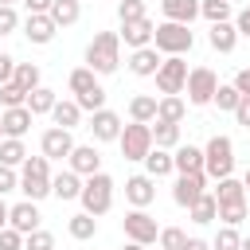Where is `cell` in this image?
<instances>
[{
  "mask_svg": "<svg viewBox=\"0 0 250 250\" xmlns=\"http://www.w3.org/2000/svg\"><path fill=\"white\" fill-rule=\"evenodd\" d=\"M55 102H59V98H55V90H47V86H35V90L27 94V109H31L35 117L51 113V109H55Z\"/></svg>",
  "mask_w": 250,
  "mask_h": 250,
  "instance_id": "obj_34",
  "label": "cell"
},
{
  "mask_svg": "<svg viewBox=\"0 0 250 250\" xmlns=\"http://www.w3.org/2000/svg\"><path fill=\"white\" fill-rule=\"evenodd\" d=\"M160 62H164V59H160V51H156L152 43H148V47H137V51L129 55V70H133L137 78H152V74L160 70Z\"/></svg>",
  "mask_w": 250,
  "mask_h": 250,
  "instance_id": "obj_14",
  "label": "cell"
},
{
  "mask_svg": "<svg viewBox=\"0 0 250 250\" xmlns=\"http://www.w3.org/2000/svg\"><path fill=\"white\" fill-rule=\"evenodd\" d=\"M117 35H121V43H125V47H133V51H137V47H148V43H152V35H156V23L145 16V20L121 23V31H117Z\"/></svg>",
  "mask_w": 250,
  "mask_h": 250,
  "instance_id": "obj_13",
  "label": "cell"
},
{
  "mask_svg": "<svg viewBox=\"0 0 250 250\" xmlns=\"http://www.w3.org/2000/svg\"><path fill=\"white\" fill-rule=\"evenodd\" d=\"M70 160V168L86 180V176H94V172H102V152L94 148V145H74V152L66 156Z\"/></svg>",
  "mask_w": 250,
  "mask_h": 250,
  "instance_id": "obj_16",
  "label": "cell"
},
{
  "mask_svg": "<svg viewBox=\"0 0 250 250\" xmlns=\"http://www.w3.org/2000/svg\"><path fill=\"white\" fill-rule=\"evenodd\" d=\"M203 191H207V172H180V180L172 184V203L176 207H191Z\"/></svg>",
  "mask_w": 250,
  "mask_h": 250,
  "instance_id": "obj_11",
  "label": "cell"
},
{
  "mask_svg": "<svg viewBox=\"0 0 250 250\" xmlns=\"http://www.w3.org/2000/svg\"><path fill=\"white\" fill-rule=\"evenodd\" d=\"M86 66L94 74H113L121 66V35L117 31H98L86 47Z\"/></svg>",
  "mask_w": 250,
  "mask_h": 250,
  "instance_id": "obj_1",
  "label": "cell"
},
{
  "mask_svg": "<svg viewBox=\"0 0 250 250\" xmlns=\"http://www.w3.org/2000/svg\"><path fill=\"white\" fill-rule=\"evenodd\" d=\"M39 203L35 199H23V203H16L12 207V219H8V227H16V230H23V234H31V230H39Z\"/></svg>",
  "mask_w": 250,
  "mask_h": 250,
  "instance_id": "obj_19",
  "label": "cell"
},
{
  "mask_svg": "<svg viewBox=\"0 0 250 250\" xmlns=\"http://www.w3.org/2000/svg\"><path fill=\"white\" fill-rule=\"evenodd\" d=\"M20 27V16H16V4H0V35H12Z\"/></svg>",
  "mask_w": 250,
  "mask_h": 250,
  "instance_id": "obj_47",
  "label": "cell"
},
{
  "mask_svg": "<svg viewBox=\"0 0 250 250\" xmlns=\"http://www.w3.org/2000/svg\"><path fill=\"white\" fill-rule=\"evenodd\" d=\"M8 191H20V176H16V168L0 164V195H8Z\"/></svg>",
  "mask_w": 250,
  "mask_h": 250,
  "instance_id": "obj_48",
  "label": "cell"
},
{
  "mask_svg": "<svg viewBox=\"0 0 250 250\" xmlns=\"http://www.w3.org/2000/svg\"><path fill=\"white\" fill-rule=\"evenodd\" d=\"M184 90H188V102H191V105H211V98H215V90H219V78H215L211 66H191Z\"/></svg>",
  "mask_w": 250,
  "mask_h": 250,
  "instance_id": "obj_8",
  "label": "cell"
},
{
  "mask_svg": "<svg viewBox=\"0 0 250 250\" xmlns=\"http://www.w3.org/2000/svg\"><path fill=\"white\" fill-rule=\"evenodd\" d=\"M199 16L207 23H223L230 20V0H199Z\"/></svg>",
  "mask_w": 250,
  "mask_h": 250,
  "instance_id": "obj_36",
  "label": "cell"
},
{
  "mask_svg": "<svg viewBox=\"0 0 250 250\" xmlns=\"http://www.w3.org/2000/svg\"><path fill=\"white\" fill-rule=\"evenodd\" d=\"M219 188H215V199L219 203H242L246 199V184L242 180H234V176H223V180H215Z\"/></svg>",
  "mask_w": 250,
  "mask_h": 250,
  "instance_id": "obj_30",
  "label": "cell"
},
{
  "mask_svg": "<svg viewBox=\"0 0 250 250\" xmlns=\"http://www.w3.org/2000/svg\"><path fill=\"white\" fill-rule=\"evenodd\" d=\"M238 250H250V238H242V246H238Z\"/></svg>",
  "mask_w": 250,
  "mask_h": 250,
  "instance_id": "obj_58",
  "label": "cell"
},
{
  "mask_svg": "<svg viewBox=\"0 0 250 250\" xmlns=\"http://www.w3.org/2000/svg\"><path fill=\"white\" fill-rule=\"evenodd\" d=\"M152 145L156 148H176L180 145V125L176 121H156L152 125Z\"/></svg>",
  "mask_w": 250,
  "mask_h": 250,
  "instance_id": "obj_35",
  "label": "cell"
},
{
  "mask_svg": "<svg viewBox=\"0 0 250 250\" xmlns=\"http://www.w3.org/2000/svg\"><path fill=\"white\" fill-rule=\"evenodd\" d=\"M242 246V238H238V230L234 227H219V234H215V242H211V250H238Z\"/></svg>",
  "mask_w": 250,
  "mask_h": 250,
  "instance_id": "obj_41",
  "label": "cell"
},
{
  "mask_svg": "<svg viewBox=\"0 0 250 250\" xmlns=\"http://www.w3.org/2000/svg\"><path fill=\"white\" fill-rule=\"evenodd\" d=\"M219 219H223L227 227H238V223L246 219V199H242V203H219Z\"/></svg>",
  "mask_w": 250,
  "mask_h": 250,
  "instance_id": "obj_42",
  "label": "cell"
},
{
  "mask_svg": "<svg viewBox=\"0 0 250 250\" xmlns=\"http://www.w3.org/2000/svg\"><path fill=\"white\" fill-rule=\"evenodd\" d=\"M51 4H55V0H23L27 16H43V12H51Z\"/></svg>",
  "mask_w": 250,
  "mask_h": 250,
  "instance_id": "obj_51",
  "label": "cell"
},
{
  "mask_svg": "<svg viewBox=\"0 0 250 250\" xmlns=\"http://www.w3.org/2000/svg\"><path fill=\"white\" fill-rule=\"evenodd\" d=\"M20 191L27 195V199H47L51 195V160L39 152V156H27L23 164H20Z\"/></svg>",
  "mask_w": 250,
  "mask_h": 250,
  "instance_id": "obj_2",
  "label": "cell"
},
{
  "mask_svg": "<svg viewBox=\"0 0 250 250\" xmlns=\"http://www.w3.org/2000/svg\"><path fill=\"white\" fill-rule=\"evenodd\" d=\"M234 121L250 129V98H242V102H238V109H234Z\"/></svg>",
  "mask_w": 250,
  "mask_h": 250,
  "instance_id": "obj_53",
  "label": "cell"
},
{
  "mask_svg": "<svg viewBox=\"0 0 250 250\" xmlns=\"http://www.w3.org/2000/svg\"><path fill=\"white\" fill-rule=\"evenodd\" d=\"M156 250H164V246H156Z\"/></svg>",
  "mask_w": 250,
  "mask_h": 250,
  "instance_id": "obj_61",
  "label": "cell"
},
{
  "mask_svg": "<svg viewBox=\"0 0 250 250\" xmlns=\"http://www.w3.org/2000/svg\"><path fill=\"white\" fill-rule=\"evenodd\" d=\"M39 152H43L47 160H66V156L74 152V137H70V129H62V125L43 129V137H39Z\"/></svg>",
  "mask_w": 250,
  "mask_h": 250,
  "instance_id": "obj_10",
  "label": "cell"
},
{
  "mask_svg": "<svg viewBox=\"0 0 250 250\" xmlns=\"http://www.w3.org/2000/svg\"><path fill=\"white\" fill-rule=\"evenodd\" d=\"M188 215H191V223H199V227L215 223V219H219V199H215V191H203V195L188 207Z\"/></svg>",
  "mask_w": 250,
  "mask_h": 250,
  "instance_id": "obj_23",
  "label": "cell"
},
{
  "mask_svg": "<svg viewBox=\"0 0 250 250\" xmlns=\"http://www.w3.org/2000/svg\"><path fill=\"white\" fill-rule=\"evenodd\" d=\"M82 211H90L94 219L98 215H105L109 207H113V176H105V172H94V176H86L82 180Z\"/></svg>",
  "mask_w": 250,
  "mask_h": 250,
  "instance_id": "obj_4",
  "label": "cell"
},
{
  "mask_svg": "<svg viewBox=\"0 0 250 250\" xmlns=\"http://www.w3.org/2000/svg\"><path fill=\"white\" fill-rule=\"evenodd\" d=\"M66 230H70V238H78V242H90V238L98 234V219H94L90 211H78V215H70Z\"/></svg>",
  "mask_w": 250,
  "mask_h": 250,
  "instance_id": "obj_28",
  "label": "cell"
},
{
  "mask_svg": "<svg viewBox=\"0 0 250 250\" xmlns=\"http://www.w3.org/2000/svg\"><path fill=\"white\" fill-rule=\"evenodd\" d=\"M117 145H121V156H125V160H145V156L152 152V125H148V121L125 125L121 137H117Z\"/></svg>",
  "mask_w": 250,
  "mask_h": 250,
  "instance_id": "obj_6",
  "label": "cell"
},
{
  "mask_svg": "<svg viewBox=\"0 0 250 250\" xmlns=\"http://www.w3.org/2000/svg\"><path fill=\"white\" fill-rule=\"evenodd\" d=\"M51 117H55V125H62V129H74V125L82 121V105H78L74 98H62V102H55Z\"/></svg>",
  "mask_w": 250,
  "mask_h": 250,
  "instance_id": "obj_27",
  "label": "cell"
},
{
  "mask_svg": "<svg viewBox=\"0 0 250 250\" xmlns=\"http://www.w3.org/2000/svg\"><path fill=\"white\" fill-rule=\"evenodd\" d=\"M121 227H125V238L145 242V246H152V242L160 238V227H156V219H152L145 207H133V211L121 219Z\"/></svg>",
  "mask_w": 250,
  "mask_h": 250,
  "instance_id": "obj_9",
  "label": "cell"
},
{
  "mask_svg": "<svg viewBox=\"0 0 250 250\" xmlns=\"http://www.w3.org/2000/svg\"><path fill=\"white\" fill-rule=\"evenodd\" d=\"M0 4H16V0H0Z\"/></svg>",
  "mask_w": 250,
  "mask_h": 250,
  "instance_id": "obj_60",
  "label": "cell"
},
{
  "mask_svg": "<svg viewBox=\"0 0 250 250\" xmlns=\"http://www.w3.org/2000/svg\"><path fill=\"white\" fill-rule=\"evenodd\" d=\"M234 90H238V94H242V98H250V66H246V70H238V74H234Z\"/></svg>",
  "mask_w": 250,
  "mask_h": 250,
  "instance_id": "obj_50",
  "label": "cell"
},
{
  "mask_svg": "<svg viewBox=\"0 0 250 250\" xmlns=\"http://www.w3.org/2000/svg\"><path fill=\"white\" fill-rule=\"evenodd\" d=\"M74 102H78L82 109H90V113H98V109H105V90H102V86H94L90 94H78Z\"/></svg>",
  "mask_w": 250,
  "mask_h": 250,
  "instance_id": "obj_44",
  "label": "cell"
},
{
  "mask_svg": "<svg viewBox=\"0 0 250 250\" xmlns=\"http://www.w3.org/2000/svg\"><path fill=\"white\" fill-rule=\"evenodd\" d=\"M242 184H246V191H250V168H246V176H242Z\"/></svg>",
  "mask_w": 250,
  "mask_h": 250,
  "instance_id": "obj_57",
  "label": "cell"
},
{
  "mask_svg": "<svg viewBox=\"0 0 250 250\" xmlns=\"http://www.w3.org/2000/svg\"><path fill=\"white\" fill-rule=\"evenodd\" d=\"M12 78H16V59H12L8 51H0V86L12 82Z\"/></svg>",
  "mask_w": 250,
  "mask_h": 250,
  "instance_id": "obj_49",
  "label": "cell"
},
{
  "mask_svg": "<svg viewBox=\"0 0 250 250\" xmlns=\"http://www.w3.org/2000/svg\"><path fill=\"white\" fill-rule=\"evenodd\" d=\"M156 242H160V246H164V250H180V246H184V242H188V234H184V230H180V227H164V230H160V238H156Z\"/></svg>",
  "mask_w": 250,
  "mask_h": 250,
  "instance_id": "obj_45",
  "label": "cell"
},
{
  "mask_svg": "<svg viewBox=\"0 0 250 250\" xmlns=\"http://www.w3.org/2000/svg\"><path fill=\"white\" fill-rule=\"evenodd\" d=\"M23 230H16V227H4L0 230V250H23Z\"/></svg>",
  "mask_w": 250,
  "mask_h": 250,
  "instance_id": "obj_46",
  "label": "cell"
},
{
  "mask_svg": "<svg viewBox=\"0 0 250 250\" xmlns=\"http://www.w3.org/2000/svg\"><path fill=\"white\" fill-rule=\"evenodd\" d=\"M219 109H227V113H234L238 109V102H242V94L234 90V82H219V90H215V98H211Z\"/></svg>",
  "mask_w": 250,
  "mask_h": 250,
  "instance_id": "obj_37",
  "label": "cell"
},
{
  "mask_svg": "<svg viewBox=\"0 0 250 250\" xmlns=\"http://www.w3.org/2000/svg\"><path fill=\"white\" fill-rule=\"evenodd\" d=\"M172 160H176V172H203V148L195 145H176Z\"/></svg>",
  "mask_w": 250,
  "mask_h": 250,
  "instance_id": "obj_26",
  "label": "cell"
},
{
  "mask_svg": "<svg viewBox=\"0 0 250 250\" xmlns=\"http://www.w3.org/2000/svg\"><path fill=\"white\" fill-rule=\"evenodd\" d=\"M152 78H156L160 94H184V86H188V62H184V55H164V62H160V70Z\"/></svg>",
  "mask_w": 250,
  "mask_h": 250,
  "instance_id": "obj_7",
  "label": "cell"
},
{
  "mask_svg": "<svg viewBox=\"0 0 250 250\" xmlns=\"http://www.w3.org/2000/svg\"><path fill=\"white\" fill-rule=\"evenodd\" d=\"M121 250H148V246H145V242H133V238H129V242H125Z\"/></svg>",
  "mask_w": 250,
  "mask_h": 250,
  "instance_id": "obj_56",
  "label": "cell"
},
{
  "mask_svg": "<svg viewBox=\"0 0 250 250\" xmlns=\"http://www.w3.org/2000/svg\"><path fill=\"white\" fill-rule=\"evenodd\" d=\"M55 31H59V23L43 12V16H27L23 20V35H27V43H35V47H47L51 39H55Z\"/></svg>",
  "mask_w": 250,
  "mask_h": 250,
  "instance_id": "obj_12",
  "label": "cell"
},
{
  "mask_svg": "<svg viewBox=\"0 0 250 250\" xmlns=\"http://www.w3.org/2000/svg\"><path fill=\"white\" fill-rule=\"evenodd\" d=\"M8 219H12V207H8V203H4V195H0V230L8 227Z\"/></svg>",
  "mask_w": 250,
  "mask_h": 250,
  "instance_id": "obj_55",
  "label": "cell"
},
{
  "mask_svg": "<svg viewBox=\"0 0 250 250\" xmlns=\"http://www.w3.org/2000/svg\"><path fill=\"white\" fill-rule=\"evenodd\" d=\"M156 180L145 172V176H129L125 180V199L133 203V207H148L152 199H156V188H152Z\"/></svg>",
  "mask_w": 250,
  "mask_h": 250,
  "instance_id": "obj_17",
  "label": "cell"
},
{
  "mask_svg": "<svg viewBox=\"0 0 250 250\" xmlns=\"http://www.w3.org/2000/svg\"><path fill=\"white\" fill-rule=\"evenodd\" d=\"M0 102H4V109H12V105H27V90H23L20 82H4V86H0Z\"/></svg>",
  "mask_w": 250,
  "mask_h": 250,
  "instance_id": "obj_39",
  "label": "cell"
},
{
  "mask_svg": "<svg viewBox=\"0 0 250 250\" xmlns=\"http://www.w3.org/2000/svg\"><path fill=\"white\" fill-rule=\"evenodd\" d=\"M152 47H156L160 55H188V51L195 47L191 23H176V20H164V23H156Z\"/></svg>",
  "mask_w": 250,
  "mask_h": 250,
  "instance_id": "obj_3",
  "label": "cell"
},
{
  "mask_svg": "<svg viewBox=\"0 0 250 250\" xmlns=\"http://www.w3.org/2000/svg\"><path fill=\"white\" fill-rule=\"evenodd\" d=\"M47 16H51L59 27H70V23H78V16H82V4H78V0H55Z\"/></svg>",
  "mask_w": 250,
  "mask_h": 250,
  "instance_id": "obj_31",
  "label": "cell"
},
{
  "mask_svg": "<svg viewBox=\"0 0 250 250\" xmlns=\"http://www.w3.org/2000/svg\"><path fill=\"white\" fill-rule=\"evenodd\" d=\"M31 121H35V113H31L27 105H12V109H4V113H0L4 137H23V133L31 129Z\"/></svg>",
  "mask_w": 250,
  "mask_h": 250,
  "instance_id": "obj_18",
  "label": "cell"
},
{
  "mask_svg": "<svg viewBox=\"0 0 250 250\" xmlns=\"http://www.w3.org/2000/svg\"><path fill=\"white\" fill-rule=\"evenodd\" d=\"M23 250H55V234L39 227V230H31V234L23 238Z\"/></svg>",
  "mask_w": 250,
  "mask_h": 250,
  "instance_id": "obj_43",
  "label": "cell"
},
{
  "mask_svg": "<svg viewBox=\"0 0 250 250\" xmlns=\"http://www.w3.org/2000/svg\"><path fill=\"white\" fill-rule=\"evenodd\" d=\"M180 250H211V242H203V238H188Z\"/></svg>",
  "mask_w": 250,
  "mask_h": 250,
  "instance_id": "obj_54",
  "label": "cell"
},
{
  "mask_svg": "<svg viewBox=\"0 0 250 250\" xmlns=\"http://www.w3.org/2000/svg\"><path fill=\"white\" fill-rule=\"evenodd\" d=\"M23 160H27L23 137H4V141H0V164H8V168H20Z\"/></svg>",
  "mask_w": 250,
  "mask_h": 250,
  "instance_id": "obj_32",
  "label": "cell"
},
{
  "mask_svg": "<svg viewBox=\"0 0 250 250\" xmlns=\"http://www.w3.org/2000/svg\"><path fill=\"white\" fill-rule=\"evenodd\" d=\"M145 164V172L152 176V180H160V176H168V172H176V160H172V148H156L152 145V152L141 160Z\"/></svg>",
  "mask_w": 250,
  "mask_h": 250,
  "instance_id": "obj_22",
  "label": "cell"
},
{
  "mask_svg": "<svg viewBox=\"0 0 250 250\" xmlns=\"http://www.w3.org/2000/svg\"><path fill=\"white\" fill-rule=\"evenodd\" d=\"M0 141H4V125H0Z\"/></svg>",
  "mask_w": 250,
  "mask_h": 250,
  "instance_id": "obj_59",
  "label": "cell"
},
{
  "mask_svg": "<svg viewBox=\"0 0 250 250\" xmlns=\"http://www.w3.org/2000/svg\"><path fill=\"white\" fill-rule=\"evenodd\" d=\"M207 43H211V51H219V55H230V51H234V43H238V27H234L230 20H223V23H211V31H207Z\"/></svg>",
  "mask_w": 250,
  "mask_h": 250,
  "instance_id": "obj_20",
  "label": "cell"
},
{
  "mask_svg": "<svg viewBox=\"0 0 250 250\" xmlns=\"http://www.w3.org/2000/svg\"><path fill=\"white\" fill-rule=\"evenodd\" d=\"M121 117L113 113V109H98L94 117H90V133H94V141H117L121 137Z\"/></svg>",
  "mask_w": 250,
  "mask_h": 250,
  "instance_id": "obj_15",
  "label": "cell"
},
{
  "mask_svg": "<svg viewBox=\"0 0 250 250\" xmlns=\"http://www.w3.org/2000/svg\"><path fill=\"white\" fill-rule=\"evenodd\" d=\"M160 12H164V20L191 23L199 16V0H160Z\"/></svg>",
  "mask_w": 250,
  "mask_h": 250,
  "instance_id": "obj_24",
  "label": "cell"
},
{
  "mask_svg": "<svg viewBox=\"0 0 250 250\" xmlns=\"http://www.w3.org/2000/svg\"><path fill=\"white\" fill-rule=\"evenodd\" d=\"M184 113H188V102L180 98V94H160V102H156V121H184Z\"/></svg>",
  "mask_w": 250,
  "mask_h": 250,
  "instance_id": "obj_25",
  "label": "cell"
},
{
  "mask_svg": "<svg viewBox=\"0 0 250 250\" xmlns=\"http://www.w3.org/2000/svg\"><path fill=\"white\" fill-rule=\"evenodd\" d=\"M203 172H207V180H223V176L234 172V145H230V137L215 133L207 141V148H203Z\"/></svg>",
  "mask_w": 250,
  "mask_h": 250,
  "instance_id": "obj_5",
  "label": "cell"
},
{
  "mask_svg": "<svg viewBox=\"0 0 250 250\" xmlns=\"http://www.w3.org/2000/svg\"><path fill=\"white\" fill-rule=\"evenodd\" d=\"M234 27H238V35H246V39H250V4L234 16Z\"/></svg>",
  "mask_w": 250,
  "mask_h": 250,
  "instance_id": "obj_52",
  "label": "cell"
},
{
  "mask_svg": "<svg viewBox=\"0 0 250 250\" xmlns=\"http://www.w3.org/2000/svg\"><path fill=\"white\" fill-rule=\"evenodd\" d=\"M145 0H117V20L121 23H133V20H145Z\"/></svg>",
  "mask_w": 250,
  "mask_h": 250,
  "instance_id": "obj_40",
  "label": "cell"
},
{
  "mask_svg": "<svg viewBox=\"0 0 250 250\" xmlns=\"http://www.w3.org/2000/svg\"><path fill=\"white\" fill-rule=\"evenodd\" d=\"M51 195H59V199H78V195H82V176H78L74 168L51 176Z\"/></svg>",
  "mask_w": 250,
  "mask_h": 250,
  "instance_id": "obj_21",
  "label": "cell"
},
{
  "mask_svg": "<svg viewBox=\"0 0 250 250\" xmlns=\"http://www.w3.org/2000/svg\"><path fill=\"white\" fill-rule=\"evenodd\" d=\"M12 82H20V86L31 94V90L39 86V66H35V62H16V78H12Z\"/></svg>",
  "mask_w": 250,
  "mask_h": 250,
  "instance_id": "obj_38",
  "label": "cell"
},
{
  "mask_svg": "<svg viewBox=\"0 0 250 250\" xmlns=\"http://www.w3.org/2000/svg\"><path fill=\"white\" fill-rule=\"evenodd\" d=\"M156 102L160 98H152V94H137V98H129V117L133 121H156Z\"/></svg>",
  "mask_w": 250,
  "mask_h": 250,
  "instance_id": "obj_29",
  "label": "cell"
},
{
  "mask_svg": "<svg viewBox=\"0 0 250 250\" xmlns=\"http://www.w3.org/2000/svg\"><path fill=\"white\" fill-rule=\"evenodd\" d=\"M66 86H70V94L78 98V94H90V90H94V86H102V82H98V74H94L90 66H78V70H70Z\"/></svg>",
  "mask_w": 250,
  "mask_h": 250,
  "instance_id": "obj_33",
  "label": "cell"
}]
</instances>
